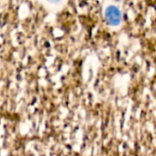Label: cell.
Masks as SVG:
<instances>
[{
    "mask_svg": "<svg viewBox=\"0 0 156 156\" xmlns=\"http://www.w3.org/2000/svg\"><path fill=\"white\" fill-rule=\"evenodd\" d=\"M43 1L51 7H59L63 2V0H43Z\"/></svg>",
    "mask_w": 156,
    "mask_h": 156,
    "instance_id": "cell-2",
    "label": "cell"
},
{
    "mask_svg": "<svg viewBox=\"0 0 156 156\" xmlns=\"http://www.w3.org/2000/svg\"><path fill=\"white\" fill-rule=\"evenodd\" d=\"M106 22L110 26H118L121 22V13L115 6H108L104 13Z\"/></svg>",
    "mask_w": 156,
    "mask_h": 156,
    "instance_id": "cell-1",
    "label": "cell"
}]
</instances>
